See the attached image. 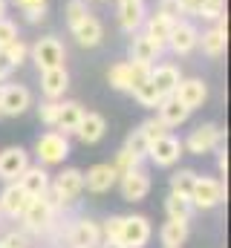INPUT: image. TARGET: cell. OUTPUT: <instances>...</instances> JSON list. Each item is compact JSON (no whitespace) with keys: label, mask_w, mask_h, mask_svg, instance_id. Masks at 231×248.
Instances as JSON below:
<instances>
[{"label":"cell","mask_w":231,"mask_h":248,"mask_svg":"<svg viewBox=\"0 0 231 248\" xmlns=\"http://www.w3.org/2000/svg\"><path fill=\"white\" fill-rule=\"evenodd\" d=\"M50 173H47V168L44 165H29L23 173H20V179H17V185L23 187L29 196H47V190H50Z\"/></svg>","instance_id":"obj_25"},{"label":"cell","mask_w":231,"mask_h":248,"mask_svg":"<svg viewBox=\"0 0 231 248\" xmlns=\"http://www.w3.org/2000/svg\"><path fill=\"white\" fill-rule=\"evenodd\" d=\"M150 81H153V87L159 90V95L165 98V95H173V93H176V87H179V81H182V72H179V66H173V63H153V66H150Z\"/></svg>","instance_id":"obj_23"},{"label":"cell","mask_w":231,"mask_h":248,"mask_svg":"<svg viewBox=\"0 0 231 248\" xmlns=\"http://www.w3.org/2000/svg\"><path fill=\"white\" fill-rule=\"evenodd\" d=\"M58 113H61V98H47V101H41V107H38V119L47 124L50 130H55V122H58Z\"/></svg>","instance_id":"obj_36"},{"label":"cell","mask_w":231,"mask_h":248,"mask_svg":"<svg viewBox=\"0 0 231 248\" xmlns=\"http://www.w3.org/2000/svg\"><path fill=\"white\" fill-rule=\"evenodd\" d=\"M84 113H87V110H84L78 101H61V113H58L55 130H58V133H64V136H72Z\"/></svg>","instance_id":"obj_28"},{"label":"cell","mask_w":231,"mask_h":248,"mask_svg":"<svg viewBox=\"0 0 231 248\" xmlns=\"http://www.w3.org/2000/svg\"><path fill=\"white\" fill-rule=\"evenodd\" d=\"M165 214H168V219L191 222L194 205H191V199H188V196H179V193H168V199H165Z\"/></svg>","instance_id":"obj_30"},{"label":"cell","mask_w":231,"mask_h":248,"mask_svg":"<svg viewBox=\"0 0 231 248\" xmlns=\"http://www.w3.org/2000/svg\"><path fill=\"white\" fill-rule=\"evenodd\" d=\"M15 38H20L17 23H15V20H9V17H0V49H6Z\"/></svg>","instance_id":"obj_41"},{"label":"cell","mask_w":231,"mask_h":248,"mask_svg":"<svg viewBox=\"0 0 231 248\" xmlns=\"http://www.w3.org/2000/svg\"><path fill=\"white\" fill-rule=\"evenodd\" d=\"M12 72H15V66H12V63H9V58H6V55L0 52V81H6V78H9Z\"/></svg>","instance_id":"obj_46"},{"label":"cell","mask_w":231,"mask_h":248,"mask_svg":"<svg viewBox=\"0 0 231 248\" xmlns=\"http://www.w3.org/2000/svg\"><path fill=\"white\" fill-rule=\"evenodd\" d=\"M133 98L142 104V107H156L159 101H162V95H159V90L153 87V81L148 78V81H142L136 90H133Z\"/></svg>","instance_id":"obj_31"},{"label":"cell","mask_w":231,"mask_h":248,"mask_svg":"<svg viewBox=\"0 0 231 248\" xmlns=\"http://www.w3.org/2000/svg\"><path fill=\"white\" fill-rule=\"evenodd\" d=\"M220 202H226V185L220 179H211V176H197L194 179V187H191V205L194 208L211 211Z\"/></svg>","instance_id":"obj_6"},{"label":"cell","mask_w":231,"mask_h":248,"mask_svg":"<svg viewBox=\"0 0 231 248\" xmlns=\"http://www.w3.org/2000/svg\"><path fill=\"white\" fill-rule=\"evenodd\" d=\"M188 116H191V110H188L185 104H179L176 95H165V98L156 104V119L165 124L168 130H171V127H179V124H185L188 122Z\"/></svg>","instance_id":"obj_26"},{"label":"cell","mask_w":231,"mask_h":248,"mask_svg":"<svg viewBox=\"0 0 231 248\" xmlns=\"http://www.w3.org/2000/svg\"><path fill=\"white\" fill-rule=\"evenodd\" d=\"M182 153H185V147H182V141H179L173 133L159 136V139L150 141V147H148V156H150V162H153L156 168H173Z\"/></svg>","instance_id":"obj_11"},{"label":"cell","mask_w":231,"mask_h":248,"mask_svg":"<svg viewBox=\"0 0 231 248\" xmlns=\"http://www.w3.org/2000/svg\"><path fill=\"white\" fill-rule=\"evenodd\" d=\"M214 23H217V26L199 32L197 46H202V52H205L208 58H223V55H226V46H229V23H226V15H223L220 20H214Z\"/></svg>","instance_id":"obj_13"},{"label":"cell","mask_w":231,"mask_h":248,"mask_svg":"<svg viewBox=\"0 0 231 248\" xmlns=\"http://www.w3.org/2000/svg\"><path fill=\"white\" fill-rule=\"evenodd\" d=\"M0 119H3V113H0Z\"/></svg>","instance_id":"obj_52"},{"label":"cell","mask_w":231,"mask_h":248,"mask_svg":"<svg viewBox=\"0 0 231 248\" xmlns=\"http://www.w3.org/2000/svg\"><path fill=\"white\" fill-rule=\"evenodd\" d=\"M217 165H220V173L226 176V173H229V153H226V147L220 150V162H217Z\"/></svg>","instance_id":"obj_47"},{"label":"cell","mask_w":231,"mask_h":248,"mask_svg":"<svg viewBox=\"0 0 231 248\" xmlns=\"http://www.w3.org/2000/svg\"><path fill=\"white\" fill-rule=\"evenodd\" d=\"M81 193H84V173L78 168H66L64 173H58L55 179L50 182V190H47V196L55 205V211L64 208V205H69V202H75Z\"/></svg>","instance_id":"obj_1"},{"label":"cell","mask_w":231,"mask_h":248,"mask_svg":"<svg viewBox=\"0 0 231 248\" xmlns=\"http://www.w3.org/2000/svg\"><path fill=\"white\" fill-rule=\"evenodd\" d=\"M35 156H38V165H44V168L61 165L69 156V136H64L58 130L41 133L38 141H35Z\"/></svg>","instance_id":"obj_3"},{"label":"cell","mask_w":231,"mask_h":248,"mask_svg":"<svg viewBox=\"0 0 231 248\" xmlns=\"http://www.w3.org/2000/svg\"><path fill=\"white\" fill-rule=\"evenodd\" d=\"M182 6L188 9V15H194V12H197V6H199V0H182Z\"/></svg>","instance_id":"obj_49"},{"label":"cell","mask_w":231,"mask_h":248,"mask_svg":"<svg viewBox=\"0 0 231 248\" xmlns=\"http://www.w3.org/2000/svg\"><path fill=\"white\" fill-rule=\"evenodd\" d=\"M118 3H133V0H118Z\"/></svg>","instance_id":"obj_51"},{"label":"cell","mask_w":231,"mask_h":248,"mask_svg":"<svg viewBox=\"0 0 231 248\" xmlns=\"http://www.w3.org/2000/svg\"><path fill=\"white\" fill-rule=\"evenodd\" d=\"M148 147H150V144H148V139L142 136V130H139V127L127 133V139H124V150H130V153H136V156H142V159H145V156H148Z\"/></svg>","instance_id":"obj_37"},{"label":"cell","mask_w":231,"mask_h":248,"mask_svg":"<svg viewBox=\"0 0 231 248\" xmlns=\"http://www.w3.org/2000/svg\"><path fill=\"white\" fill-rule=\"evenodd\" d=\"M32 107V93L23 84H0V113L9 119L23 116Z\"/></svg>","instance_id":"obj_9"},{"label":"cell","mask_w":231,"mask_h":248,"mask_svg":"<svg viewBox=\"0 0 231 248\" xmlns=\"http://www.w3.org/2000/svg\"><path fill=\"white\" fill-rule=\"evenodd\" d=\"M0 84H3V81H0Z\"/></svg>","instance_id":"obj_53"},{"label":"cell","mask_w":231,"mask_h":248,"mask_svg":"<svg viewBox=\"0 0 231 248\" xmlns=\"http://www.w3.org/2000/svg\"><path fill=\"white\" fill-rule=\"evenodd\" d=\"M26 168H29V153L20 144L0 150V179L3 182H17Z\"/></svg>","instance_id":"obj_14"},{"label":"cell","mask_w":231,"mask_h":248,"mask_svg":"<svg viewBox=\"0 0 231 248\" xmlns=\"http://www.w3.org/2000/svg\"><path fill=\"white\" fill-rule=\"evenodd\" d=\"M148 78H150V66L136 63V61H116L107 69V84L113 90H118V93H133Z\"/></svg>","instance_id":"obj_2"},{"label":"cell","mask_w":231,"mask_h":248,"mask_svg":"<svg viewBox=\"0 0 231 248\" xmlns=\"http://www.w3.org/2000/svg\"><path fill=\"white\" fill-rule=\"evenodd\" d=\"M69 32H72L75 44L84 46V49H93V46H99V44L104 41V23H101L96 15H87V17H84L81 23H75Z\"/></svg>","instance_id":"obj_20"},{"label":"cell","mask_w":231,"mask_h":248,"mask_svg":"<svg viewBox=\"0 0 231 248\" xmlns=\"http://www.w3.org/2000/svg\"><path fill=\"white\" fill-rule=\"evenodd\" d=\"M162 52H165V49H162L153 38H148L145 32L130 35V61L145 63V66H153V63L162 58Z\"/></svg>","instance_id":"obj_18"},{"label":"cell","mask_w":231,"mask_h":248,"mask_svg":"<svg viewBox=\"0 0 231 248\" xmlns=\"http://www.w3.org/2000/svg\"><path fill=\"white\" fill-rule=\"evenodd\" d=\"M29 58L35 61V66L44 72V69H52V66H64L66 61V49L61 44V38L55 35H44L38 38L32 46H29Z\"/></svg>","instance_id":"obj_4"},{"label":"cell","mask_w":231,"mask_h":248,"mask_svg":"<svg viewBox=\"0 0 231 248\" xmlns=\"http://www.w3.org/2000/svg\"><path fill=\"white\" fill-rule=\"evenodd\" d=\"M29 199L32 196L17 182H6V187L0 190V214H6L9 219H20L23 211H26V205H29Z\"/></svg>","instance_id":"obj_15"},{"label":"cell","mask_w":231,"mask_h":248,"mask_svg":"<svg viewBox=\"0 0 231 248\" xmlns=\"http://www.w3.org/2000/svg\"><path fill=\"white\" fill-rule=\"evenodd\" d=\"M6 3H12V6H15V9H20V12L41 9V6H50V0H6Z\"/></svg>","instance_id":"obj_45"},{"label":"cell","mask_w":231,"mask_h":248,"mask_svg":"<svg viewBox=\"0 0 231 248\" xmlns=\"http://www.w3.org/2000/svg\"><path fill=\"white\" fill-rule=\"evenodd\" d=\"M47 15H50V6H41V9H29V12H23V20H26L29 26H35V23H44Z\"/></svg>","instance_id":"obj_44"},{"label":"cell","mask_w":231,"mask_h":248,"mask_svg":"<svg viewBox=\"0 0 231 248\" xmlns=\"http://www.w3.org/2000/svg\"><path fill=\"white\" fill-rule=\"evenodd\" d=\"M176 20L171 17H165V15H159V12H153V15H148L145 17V23H142V32L148 35V38H153L162 49H165V44H168V38H171V29Z\"/></svg>","instance_id":"obj_27"},{"label":"cell","mask_w":231,"mask_h":248,"mask_svg":"<svg viewBox=\"0 0 231 248\" xmlns=\"http://www.w3.org/2000/svg\"><path fill=\"white\" fill-rule=\"evenodd\" d=\"M0 52H3L6 58H9V63H12L15 69H17L20 63L29 61V44H26L23 38H15V41H12V44H9L6 49H0Z\"/></svg>","instance_id":"obj_32"},{"label":"cell","mask_w":231,"mask_h":248,"mask_svg":"<svg viewBox=\"0 0 231 248\" xmlns=\"http://www.w3.org/2000/svg\"><path fill=\"white\" fill-rule=\"evenodd\" d=\"M150 219L142 217V214H133V217H121V231H118V243L124 248H145L150 243Z\"/></svg>","instance_id":"obj_8"},{"label":"cell","mask_w":231,"mask_h":248,"mask_svg":"<svg viewBox=\"0 0 231 248\" xmlns=\"http://www.w3.org/2000/svg\"><path fill=\"white\" fill-rule=\"evenodd\" d=\"M66 243H69V248H96L101 243V225L93 219H78V222H72Z\"/></svg>","instance_id":"obj_19"},{"label":"cell","mask_w":231,"mask_h":248,"mask_svg":"<svg viewBox=\"0 0 231 248\" xmlns=\"http://www.w3.org/2000/svg\"><path fill=\"white\" fill-rule=\"evenodd\" d=\"M173 95H176V101L185 104L188 110H197V107H202L205 98H208V84H205L202 78H182Z\"/></svg>","instance_id":"obj_21"},{"label":"cell","mask_w":231,"mask_h":248,"mask_svg":"<svg viewBox=\"0 0 231 248\" xmlns=\"http://www.w3.org/2000/svg\"><path fill=\"white\" fill-rule=\"evenodd\" d=\"M118 231H121V217L104 219V225H101V240H118Z\"/></svg>","instance_id":"obj_42"},{"label":"cell","mask_w":231,"mask_h":248,"mask_svg":"<svg viewBox=\"0 0 231 248\" xmlns=\"http://www.w3.org/2000/svg\"><path fill=\"white\" fill-rule=\"evenodd\" d=\"M96 248H124V246H121L118 240H101V243H99Z\"/></svg>","instance_id":"obj_48"},{"label":"cell","mask_w":231,"mask_h":248,"mask_svg":"<svg viewBox=\"0 0 231 248\" xmlns=\"http://www.w3.org/2000/svg\"><path fill=\"white\" fill-rule=\"evenodd\" d=\"M116 182H118V170H116L110 162L93 165L84 173V190H90V193H107V190L116 187Z\"/></svg>","instance_id":"obj_16"},{"label":"cell","mask_w":231,"mask_h":248,"mask_svg":"<svg viewBox=\"0 0 231 248\" xmlns=\"http://www.w3.org/2000/svg\"><path fill=\"white\" fill-rule=\"evenodd\" d=\"M69 90V72L66 66H52L41 72V93L44 98H64V93Z\"/></svg>","instance_id":"obj_24"},{"label":"cell","mask_w":231,"mask_h":248,"mask_svg":"<svg viewBox=\"0 0 231 248\" xmlns=\"http://www.w3.org/2000/svg\"><path fill=\"white\" fill-rule=\"evenodd\" d=\"M142 165V156H136V153H130V150H118L116 153V162H113V168L118 170V173H124V170H133V168H139Z\"/></svg>","instance_id":"obj_39"},{"label":"cell","mask_w":231,"mask_h":248,"mask_svg":"<svg viewBox=\"0 0 231 248\" xmlns=\"http://www.w3.org/2000/svg\"><path fill=\"white\" fill-rule=\"evenodd\" d=\"M6 9H9V3H6V0H0V17H6Z\"/></svg>","instance_id":"obj_50"},{"label":"cell","mask_w":231,"mask_h":248,"mask_svg":"<svg viewBox=\"0 0 231 248\" xmlns=\"http://www.w3.org/2000/svg\"><path fill=\"white\" fill-rule=\"evenodd\" d=\"M0 246H3V248H26L29 243H26V237H23V234L9 231V234H3V237H0Z\"/></svg>","instance_id":"obj_43"},{"label":"cell","mask_w":231,"mask_h":248,"mask_svg":"<svg viewBox=\"0 0 231 248\" xmlns=\"http://www.w3.org/2000/svg\"><path fill=\"white\" fill-rule=\"evenodd\" d=\"M0 248H3V246H0Z\"/></svg>","instance_id":"obj_54"},{"label":"cell","mask_w":231,"mask_h":248,"mask_svg":"<svg viewBox=\"0 0 231 248\" xmlns=\"http://www.w3.org/2000/svg\"><path fill=\"white\" fill-rule=\"evenodd\" d=\"M194 15L202 17V20H220L226 15V0H199Z\"/></svg>","instance_id":"obj_34"},{"label":"cell","mask_w":231,"mask_h":248,"mask_svg":"<svg viewBox=\"0 0 231 248\" xmlns=\"http://www.w3.org/2000/svg\"><path fill=\"white\" fill-rule=\"evenodd\" d=\"M104 133H107V122H104L101 113H84L72 136H75L81 144H96V141L104 139Z\"/></svg>","instance_id":"obj_22"},{"label":"cell","mask_w":231,"mask_h":248,"mask_svg":"<svg viewBox=\"0 0 231 248\" xmlns=\"http://www.w3.org/2000/svg\"><path fill=\"white\" fill-rule=\"evenodd\" d=\"M159 240L165 248H182L188 240V222H179V219H168L159 231Z\"/></svg>","instance_id":"obj_29"},{"label":"cell","mask_w":231,"mask_h":248,"mask_svg":"<svg viewBox=\"0 0 231 248\" xmlns=\"http://www.w3.org/2000/svg\"><path fill=\"white\" fill-rule=\"evenodd\" d=\"M64 15H66V26L72 29L75 23H81L87 15H93L90 12V6H87V0H69L66 3V9H64Z\"/></svg>","instance_id":"obj_35"},{"label":"cell","mask_w":231,"mask_h":248,"mask_svg":"<svg viewBox=\"0 0 231 248\" xmlns=\"http://www.w3.org/2000/svg\"><path fill=\"white\" fill-rule=\"evenodd\" d=\"M139 130H142V136L148 139V144H150V141H156L159 136H165V133H168V127L159 122V119H145V122L139 124Z\"/></svg>","instance_id":"obj_40"},{"label":"cell","mask_w":231,"mask_h":248,"mask_svg":"<svg viewBox=\"0 0 231 248\" xmlns=\"http://www.w3.org/2000/svg\"><path fill=\"white\" fill-rule=\"evenodd\" d=\"M156 12L165 15V17H171V20H182V17L188 15V9L182 6V0H159Z\"/></svg>","instance_id":"obj_38"},{"label":"cell","mask_w":231,"mask_h":248,"mask_svg":"<svg viewBox=\"0 0 231 248\" xmlns=\"http://www.w3.org/2000/svg\"><path fill=\"white\" fill-rule=\"evenodd\" d=\"M194 179H197V173H194V170H188V168L176 170V173L171 176V193H179V196H188V199H191Z\"/></svg>","instance_id":"obj_33"},{"label":"cell","mask_w":231,"mask_h":248,"mask_svg":"<svg viewBox=\"0 0 231 248\" xmlns=\"http://www.w3.org/2000/svg\"><path fill=\"white\" fill-rule=\"evenodd\" d=\"M20 219H23L26 231H32V234H44V231H50V228H52L55 205L50 202V196H32Z\"/></svg>","instance_id":"obj_5"},{"label":"cell","mask_w":231,"mask_h":248,"mask_svg":"<svg viewBox=\"0 0 231 248\" xmlns=\"http://www.w3.org/2000/svg\"><path fill=\"white\" fill-rule=\"evenodd\" d=\"M223 144V130L217 127V124H199V127H194L191 130V136L182 141V147L191 153V156H205V153H211V150H217Z\"/></svg>","instance_id":"obj_7"},{"label":"cell","mask_w":231,"mask_h":248,"mask_svg":"<svg viewBox=\"0 0 231 248\" xmlns=\"http://www.w3.org/2000/svg\"><path fill=\"white\" fill-rule=\"evenodd\" d=\"M148 17V6L145 0H133V3H118V12H116V20H118V29L124 35H136L142 32V23Z\"/></svg>","instance_id":"obj_17"},{"label":"cell","mask_w":231,"mask_h":248,"mask_svg":"<svg viewBox=\"0 0 231 248\" xmlns=\"http://www.w3.org/2000/svg\"><path fill=\"white\" fill-rule=\"evenodd\" d=\"M118 190H121V199L124 202H142L148 193H150V176H148V170L139 165V168H133V170H124V173H118Z\"/></svg>","instance_id":"obj_10"},{"label":"cell","mask_w":231,"mask_h":248,"mask_svg":"<svg viewBox=\"0 0 231 248\" xmlns=\"http://www.w3.org/2000/svg\"><path fill=\"white\" fill-rule=\"evenodd\" d=\"M197 41H199V29L191 23V20H176L171 29V38L165 44V49H171L173 55H191L197 49Z\"/></svg>","instance_id":"obj_12"}]
</instances>
